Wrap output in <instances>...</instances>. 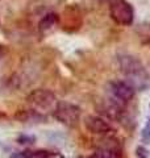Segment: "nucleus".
<instances>
[{"mask_svg":"<svg viewBox=\"0 0 150 158\" xmlns=\"http://www.w3.org/2000/svg\"><path fill=\"white\" fill-rule=\"evenodd\" d=\"M120 70L127 78V82L134 90H146L150 85V77L138 58L131 54H121L119 56Z\"/></svg>","mask_w":150,"mask_h":158,"instance_id":"obj_1","label":"nucleus"},{"mask_svg":"<svg viewBox=\"0 0 150 158\" xmlns=\"http://www.w3.org/2000/svg\"><path fill=\"white\" fill-rule=\"evenodd\" d=\"M53 116L57 118L59 123L75 127L81 118V108L69 102H57L56 108L53 111Z\"/></svg>","mask_w":150,"mask_h":158,"instance_id":"obj_2","label":"nucleus"},{"mask_svg":"<svg viewBox=\"0 0 150 158\" xmlns=\"http://www.w3.org/2000/svg\"><path fill=\"white\" fill-rule=\"evenodd\" d=\"M109 13L112 20L119 25H131L134 19L133 7L127 0H112L109 3Z\"/></svg>","mask_w":150,"mask_h":158,"instance_id":"obj_3","label":"nucleus"},{"mask_svg":"<svg viewBox=\"0 0 150 158\" xmlns=\"http://www.w3.org/2000/svg\"><path fill=\"white\" fill-rule=\"evenodd\" d=\"M28 103L33 107V110L40 111H54L57 104V99L54 96V94L49 90H34L28 95L27 98Z\"/></svg>","mask_w":150,"mask_h":158,"instance_id":"obj_4","label":"nucleus"},{"mask_svg":"<svg viewBox=\"0 0 150 158\" xmlns=\"http://www.w3.org/2000/svg\"><path fill=\"white\" fill-rule=\"evenodd\" d=\"M108 90L111 92L112 98L116 99V102H121V103L131 102L134 96V91H136L127 81L111 82L108 86Z\"/></svg>","mask_w":150,"mask_h":158,"instance_id":"obj_5","label":"nucleus"},{"mask_svg":"<svg viewBox=\"0 0 150 158\" xmlns=\"http://www.w3.org/2000/svg\"><path fill=\"white\" fill-rule=\"evenodd\" d=\"M84 125H86L87 131L94 135H107L112 131L111 125L103 117L99 116H87L84 118Z\"/></svg>","mask_w":150,"mask_h":158,"instance_id":"obj_6","label":"nucleus"},{"mask_svg":"<svg viewBox=\"0 0 150 158\" xmlns=\"http://www.w3.org/2000/svg\"><path fill=\"white\" fill-rule=\"evenodd\" d=\"M120 150L115 148V144L111 146H102L99 150L95 152V154L91 158H119Z\"/></svg>","mask_w":150,"mask_h":158,"instance_id":"obj_7","label":"nucleus"},{"mask_svg":"<svg viewBox=\"0 0 150 158\" xmlns=\"http://www.w3.org/2000/svg\"><path fill=\"white\" fill-rule=\"evenodd\" d=\"M58 21V17L56 13H48L46 16H44L40 21L38 27H40V31H48V29L53 28L56 25V23Z\"/></svg>","mask_w":150,"mask_h":158,"instance_id":"obj_8","label":"nucleus"},{"mask_svg":"<svg viewBox=\"0 0 150 158\" xmlns=\"http://www.w3.org/2000/svg\"><path fill=\"white\" fill-rule=\"evenodd\" d=\"M9 158H36V152H20V153H15Z\"/></svg>","mask_w":150,"mask_h":158,"instance_id":"obj_9","label":"nucleus"},{"mask_svg":"<svg viewBox=\"0 0 150 158\" xmlns=\"http://www.w3.org/2000/svg\"><path fill=\"white\" fill-rule=\"evenodd\" d=\"M99 2H108V3H111L112 0H99Z\"/></svg>","mask_w":150,"mask_h":158,"instance_id":"obj_10","label":"nucleus"},{"mask_svg":"<svg viewBox=\"0 0 150 158\" xmlns=\"http://www.w3.org/2000/svg\"><path fill=\"white\" fill-rule=\"evenodd\" d=\"M0 58H2V50H0Z\"/></svg>","mask_w":150,"mask_h":158,"instance_id":"obj_11","label":"nucleus"}]
</instances>
